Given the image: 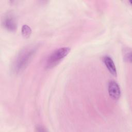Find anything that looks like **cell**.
I'll list each match as a JSON object with an SVG mask.
<instances>
[{
	"label": "cell",
	"instance_id": "3957f363",
	"mask_svg": "<svg viewBox=\"0 0 132 132\" xmlns=\"http://www.w3.org/2000/svg\"><path fill=\"white\" fill-rule=\"evenodd\" d=\"M3 25L8 30L15 31L17 28V22L14 14L10 12L7 13L3 18Z\"/></svg>",
	"mask_w": 132,
	"mask_h": 132
},
{
	"label": "cell",
	"instance_id": "8992f818",
	"mask_svg": "<svg viewBox=\"0 0 132 132\" xmlns=\"http://www.w3.org/2000/svg\"><path fill=\"white\" fill-rule=\"evenodd\" d=\"M21 32L22 36L26 38H28L30 37L31 34V28L27 25L25 24L23 25L22 27Z\"/></svg>",
	"mask_w": 132,
	"mask_h": 132
},
{
	"label": "cell",
	"instance_id": "52a82bcc",
	"mask_svg": "<svg viewBox=\"0 0 132 132\" xmlns=\"http://www.w3.org/2000/svg\"><path fill=\"white\" fill-rule=\"evenodd\" d=\"M124 58L125 60H126L128 61L131 62V51L130 50H129L128 49H126L124 52Z\"/></svg>",
	"mask_w": 132,
	"mask_h": 132
},
{
	"label": "cell",
	"instance_id": "5b68a950",
	"mask_svg": "<svg viewBox=\"0 0 132 132\" xmlns=\"http://www.w3.org/2000/svg\"><path fill=\"white\" fill-rule=\"evenodd\" d=\"M104 62L110 73L114 76L117 75V69L112 58L106 56L104 57Z\"/></svg>",
	"mask_w": 132,
	"mask_h": 132
},
{
	"label": "cell",
	"instance_id": "7a4b0ae2",
	"mask_svg": "<svg viewBox=\"0 0 132 132\" xmlns=\"http://www.w3.org/2000/svg\"><path fill=\"white\" fill-rule=\"evenodd\" d=\"M69 47H62L54 51L48 57L46 62V68L51 69L57 65L70 51Z\"/></svg>",
	"mask_w": 132,
	"mask_h": 132
},
{
	"label": "cell",
	"instance_id": "6da1fadb",
	"mask_svg": "<svg viewBox=\"0 0 132 132\" xmlns=\"http://www.w3.org/2000/svg\"><path fill=\"white\" fill-rule=\"evenodd\" d=\"M37 50V45H30L22 49L12 62V70L14 73L22 71L28 65Z\"/></svg>",
	"mask_w": 132,
	"mask_h": 132
},
{
	"label": "cell",
	"instance_id": "277c9868",
	"mask_svg": "<svg viewBox=\"0 0 132 132\" xmlns=\"http://www.w3.org/2000/svg\"><path fill=\"white\" fill-rule=\"evenodd\" d=\"M108 93L110 96L113 100H118L121 95V90L118 84L114 81L110 80L108 83Z\"/></svg>",
	"mask_w": 132,
	"mask_h": 132
},
{
	"label": "cell",
	"instance_id": "ba28073f",
	"mask_svg": "<svg viewBox=\"0 0 132 132\" xmlns=\"http://www.w3.org/2000/svg\"><path fill=\"white\" fill-rule=\"evenodd\" d=\"M36 130L37 131H46V129L42 126H38L36 128Z\"/></svg>",
	"mask_w": 132,
	"mask_h": 132
}]
</instances>
